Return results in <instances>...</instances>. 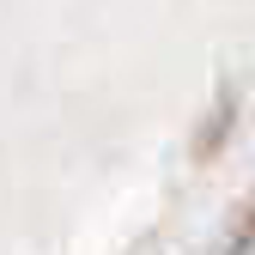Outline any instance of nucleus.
<instances>
[{
    "mask_svg": "<svg viewBox=\"0 0 255 255\" xmlns=\"http://www.w3.org/2000/svg\"><path fill=\"white\" fill-rule=\"evenodd\" d=\"M225 255H255V207L243 213V225H237V237H231V249Z\"/></svg>",
    "mask_w": 255,
    "mask_h": 255,
    "instance_id": "obj_1",
    "label": "nucleus"
}]
</instances>
